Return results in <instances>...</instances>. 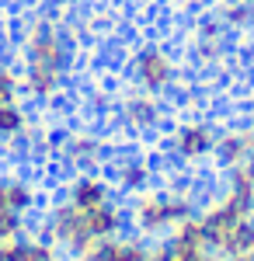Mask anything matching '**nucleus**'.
Returning a JSON list of instances; mask_svg holds the SVG:
<instances>
[{
    "mask_svg": "<svg viewBox=\"0 0 254 261\" xmlns=\"http://www.w3.org/2000/svg\"><path fill=\"white\" fill-rule=\"evenodd\" d=\"M77 45L63 21L49 14H35L21 28V84L24 94L39 105H53L63 98L73 77Z\"/></svg>",
    "mask_w": 254,
    "mask_h": 261,
    "instance_id": "obj_1",
    "label": "nucleus"
},
{
    "mask_svg": "<svg viewBox=\"0 0 254 261\" xmlns=\"http://www.w3.org/2000/svg\"><path fill=\"white\" fill-rule=\"evenodd\" d=\"M125 226H129L125 205H118L115 199L98 205V209H80L73 202L59 199V202L45 205L39 226L32 233L53 241L66 258H80L91 244L105 241V237H115V233H125Z\"/></svg>",
    "mask_w": 254,
    "mask_h": 261,
    "instance_id": "obj_2",
    "label": "nucleus"
},
{
    "mask_svg": "<svg viewBox=\"0 0 254 261\" xmlns=\"http://www.w3.org/2000/svg\"><path fill=\"white\" fill-rule=\"evenodd\" d=\"M198 213V195L192 185H150L136 195H129V205H125V216H129V226L136 230L139 237L146 241H160L174 230L181 220L195 216Z\"/></svg>",
    "mask_w": 254,
    "mask_h": 261,
    "instance_id": "obj_3",
    "label": "nucleus"
},
{
    "mask_svg": "<svg viewBox=\"0 0 254 261\" xmlns=\"http://www.w3.org/2000/svg\"><path fill=\"white\" fill-rule=\"evenodd\" d=\"M198 220H202L209 247L219 258L254 251V202L230 195V192H219L198 205Z\"/></svg>",
    "mask_w": 254,
    "mask_h": 261,
    "instance_id": "obj_4",
    "label": "nucleus"
},
{
    "mask_svg": "<svg viewBox=\"0 0 254 261\" xmlns=\"http://www.w3.org/2000/svg\"><path fill=\"white\" fill-rule=\"evenodd\" d=\"M125 70H129V84H136L143 91H154L160 98L181 87V63H177V56L164 42H143V45H136Z\"/></svg>",
    "mask_w": 254,
    "mask_h": 261,
    "instance_id": "obj_5",
    "label": "nucleus"
},
{
    "mask_svg": "<svg viewBox=\"0 0 254 261\" xmlns=\"http://www.w3.org/2000/svg\"><path fill=\"white\" fill-rule=\"evenodd\" d=\"M216 143H219V125L213 119H202V115L174 122L171 133H167V150L185 167H198V164L213 161Z\"/></svg>",
    "mask_w": 254,
    "mask_h": 261,
    "instance_id": "obj_6",
    "label": "nucleus"
},
{
    "mask_svg": "<svg viewBox=\"0 0 254 261\" xmlns=\"http://www.w3.org/2000/svg\"><path fill=\"white\" fill-rule=\"evenodd\" d=\"M167 119L164 98L154 91H143L136 84H125L115 98V122L129 133V136H150L157 133Z\"/></svg>",
    "mask_w": 254,
    "mask_h": 261,
    "instance_id": "obj_7",
    "label": "nucleus"
},
{
    "mask_svg": "<svg viewBox=\"0 0 254 261\" xmlns=\"http://www.w3.org/2000/svg\"><path fill=\"white\" fill-rule=\"evenodd\" d=\"M56 157L66 171H101L112 164V140L94 129H70L56 140Z\"/></svg>",
    "mask_w": 254,
    "mask_h": 261,
    "instance_id": "obj_8",
    "label": "nucleus"
},
{
    "mask_svg": "<svg viewBox=\"0 0 254 261\" xmlns=\"http://www.w3.org/2000/svg\"><path fill=\"white\" fill-rule=\"evenodd\" d=\"M188 49H192V60H195L202 70H216V66H223L226 56H230V32L209 14V18H202L195 24Z\"/></svg>",
    "mask_w": 254,
    "mask_h": 261,
    "instance_id": "obj_9",
    "label": "nucleus"
},
{
    "mask_svg": "<svg viewBox=\"0 0 254 261\" xmlns=\"http://www.w3.org/2000/svg\"><path fill=\"white\" fill-rule=\"evenodd\" d=\"M63 199L80 205V209H98L115 199V181L101 171H73L63 181Z\"/></svg>",
    "mask_w": 254,
    "mask_h": 261,
    "instance_id": "obj_10",
    "label": "nucleus"
},
{
    "mask_svg": "<svg viewBox=\"0 0 254 261\" xmlns=\"http://www.w3.org/2000/svg\"><path fill=\"white\" fill-rule=\"evenodd\" d=\"M150 247L154 244H146V237L139 233H115V237L91 244L73 261H150Z\"/></svg>",
    "mask_w": 254,
    "mask_h": 261,
    "instance_id": "obj_11",
    "label": "nucleus"
},
{
    "mask_svg": "<svg viewBox=\"0 0 254 261\" xmlns=\"http://www.w3.org/2000/svg\"><path fill=\"white\" fill-rule=\"evenodd\" d=\"M213 161L219 171L254 161V125H226V129H219V143H216Z\"/></svg>",
    "mask_w": 254,
    "mask_h": 261,
    "instance_id": "obj_12",
    "label": "nucleus"
},
{
    "mask_svg": "<svg viewBox=\"0 0 254 261\" xmlns=\"http://www.w3.org/2000/svg\"><path fill=\"white\" fill-rule=\"evenodd\" d=\"M112 181H115V192L136 195V192L154 185V164L146 161V157H139V153L112 157Z\"/></svg>",
    "mask_w": 254,
    "mask_h": 261,
    "instance_id": "obj_13",
    "label": "nucleus"
},
{
    "mask_svg": "<svg viewBox=\"0 0 254 261\" xmlns=\"http://www.w3.org/2000/svg\"><path fill=\"white\" fill-rule=\"evenodd\" d=\"M39 205V185L21 174H0V213H35Z\"/></svg>",
    "mask_w": 254,
    "mask_h": 261,
    "instance_id": "obj_14",
    "label": "nucleus"
},
{
    "mask_svg": "<svg viewBox=\"0 0 254 261\" xmlns=\"http://www.w3.org/2000/svg\"><path fill=\"white\" fill-rule=\"evenodd\" d=\"M28 108L24 101L0 105V146L7 150H24V129H28Z\"/></svg>",
    "mask_w": 254,
    "mask_h": 261,
    "instance_id": "obj_15",
    "label": "nucleus"
},
{
    "mask_svg": "<svg viewBox=\"0 0 254 261\" xmlns=\"http://www.w3.org/2000/svg\"><path fill=\"white\" fill-rule=\"evenodd\" d=\"M213 18L234 35V32H251L254 28V4L251 0H216Z\"/></svg>",
    "mask_w": 254,
    "mask_h": 261,
    "instance_id": "obj_16",
    "label": "nucleus"
},
{
    "mask_svg": "<svg viewBox=\"0 0 254 261\" xmlns=\"http://www.w3.org/2000/svg\"><path fill=\"white\" fill-rule=\"evenodd\" d=\"M223 192L254 202V161L237 164V167H226V171H223Z\"/></svg>",
    "mask_w": 254,
    "mask_h": 261,
    "instance_id": "obj_17",
    "label": "nucleus"
},
{
    "mask_svg": "<svg viewBox=\"0 0 254 261\" xmlns=\"http://www.w3.org/2000/svg\"><path fill=\"white\" fill-rule=\"evenodd\" d=\"M24 98V84H21V70L14 63L0 60V105H11V101Z\"/></svg>",
    "mask_w": 254,
    "mask_h": 261,
    "instance_id": "obj_18",
    "label": "nucleus"
},
{
    "mask_svg": "<svg viewBox=\"0 0 254 261\" xmlns=\"http://www.w3.org/2000/svg\"><path fill=\"white\" fill-rule=\"evenodd\" d=\"M28 216L21 213H0V244H11L18 237H28Z\"/></svg>",
    "mask_w": 254,
    "mask_h": 261,
    "instance_id": "obj_19",
    "label": "nucleus"
},
{
    "mask_svg": "<svg viewBox=\"0 0 254 261\" xmlns=\"http://www.w3.org/2000/svg\"><path fill=\"white\" fill-rule=\"evenodd\" d=\"M28 261H66V254H63L53 241H45V237H35V233H32V251H28Z\"/></svg>",
    "mask_w": 254,
    "mask_h": 261,
    "instance_id": "obj_20",
    "label": "nucleus"
},
{
    "mask_svg": "<svg viewBox=\"0 0 254 261\" xmlns=\"http://www.w3.org/2000/svg\"><path fill=\"white\" fill-rule=\"evenodd\" d=\"M188 261H223V258L216 254L213 247H206V251H198V254H192V258H188Z\"/></svg>",
    "mask_w": 254,
    "mask_h": 261,
    "instance_id": "obj_21",
    "label": "nucleus"
},
{
    "mask_svg": "<svg viewBox=\"0 0 254 261\" xmlns=\"http://www.w3.org/2000/svg\"><path fill=\"white\" fill-rule=\"evenodd\" d=\"M223 261H254V251L251 254H234V258H223Z\"/></svg>",
    "mask_w": 254,
    "mask_h": 261,
    "instance_id": "obj_22",
    "label": "nucleus"
},
{
    "mask_svg": "<svg viewBox=\"0 0 254 261\" xmlns=\"http://www.w3.org/2000/svg\"><path fill=\"white\" fill-rule=\"evenodd\" d=\"M251 49H254V28H251Z\"/></svg>",
    "mask_w": 254,
    "mask_h": 261,
    "instance_id": "obj_23",
    "label": "nucleus"
},
{
    "mask_svg": "<svg viewBox=\"0 0 254 261\" xmlns=\"http://www.w3.org/2000/svg\"><path fill=\"white\" fill-rule=\"evenodd\" d=\"M251 125H254V112H251Z\"/></svg>",
    "mask_w": 254,
    "mask_h": 261,
    "instance_id": "obj_24",
    "label": "nucleus"
},
{
    "mask_svg": "<svg viewBox=\"0 0 254 261\" xmlns=\"http://www.w3.org/2000/svg\"><path fill=\"white\" fill-rule=\"evenodd\" d=\"M251 4H254V0H251Z\"/></svg>",
    "mask_w": 254,
    "mask_h": 261,
    "instance_id": "obj_25",
    "label": "nucleus"
}]
</instances>
